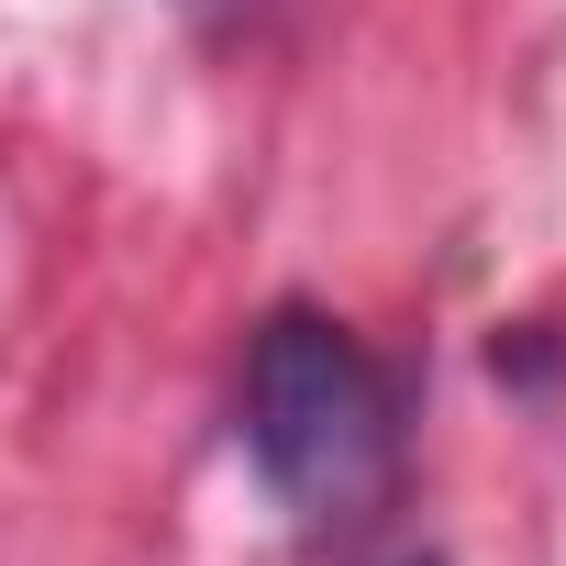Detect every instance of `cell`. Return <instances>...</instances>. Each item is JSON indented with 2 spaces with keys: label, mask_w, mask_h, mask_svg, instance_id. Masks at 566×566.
<instances>
[{
  "label": "cell",
  "mask_w": 566,
  "mask_h": 566,
  "mask_svg": "<svg viewBox=\"0 0 566 566\" xmlns=\"http://www.w3.org/2000/svg\"><path fill=\"white\" fill-rule=\"evenodd\" d=\"M400 566H444V555H400Z\"/></svg>",
  "instance_id": "cell-2"
},
{
  "label": "cell",
  "mask_w": 566,
  "mask_h": 566,
  "mask_svg": "<svg viewBox=\"0 0 566 566\" xmlns=\"http://www.w3.org/2000/svg\"><path fill=\"white\" fill-rule=\"evenodd\" d=\"M244 455L301 522H345L389 489L400 411H389L378 356L334 312H301V301L266 312V334L244 356Z\"/></svg>",
  "instance_id": "cell-1"
}]
</instances>
